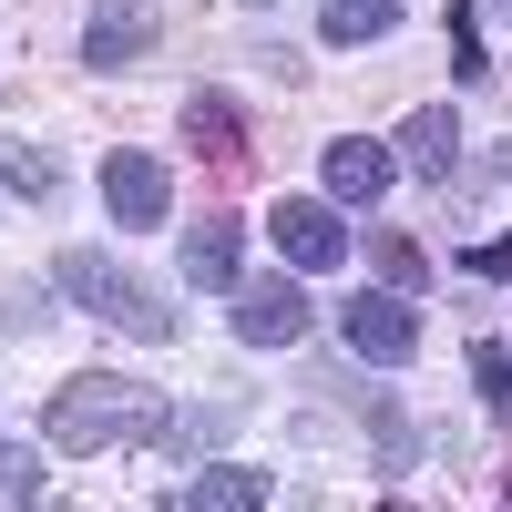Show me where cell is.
Masks as SVG:
<instances>
[{
    "instance_id": "6da1fadb",
    "label": "cell",
    "mask_w": 512,
    "mask_h": 512,
    "mask_svg": "<svg viewBox=\"0 0 512 512\" xmlns=\"http://www.w3.org/2000/svg\"><path fill=\"white\" fill-rule=\"evenodd\" d=\"M52 451H123V441H154L164 431V390H144V379L123 369H82L52 390Z\"/></svg>"
},
{
    "instance_id": "7a4b0ae2",
    "label": "cell",
    "mask_w": 512,
    "mask_h": 512,
    "mask_svg": "<svg viewBox=\"0 0 512 512\" xmlns=\"http://www.w3.org/2000/svg\"><path fill=\"white\" fill-rule=\"evenodd\" d=\"M52 287H62V297H82L93 318H113L123 338H144V349H164V338H175V308H164V287H144L134 267H113L103 246H72L62 267H52Z\"/></svg>"
},
{
    "instance_id": "3957f363",
    "label": "cell",
    "mask_w": 512,
    "mask_h": 512,
    "mask_svg": "<svg viewBox=\"0 0 512 512\" xmlns=\"http://www.w3.org/2000/svg\"><path fill=\"white\" fill-rule=\"evenodd\" d=\"M338 328H349V349L369 369H410L420 359V308H410L400 287H359L349 308H338Z\"/></svg>"
},
{
    "instance_id": "277c9868",
    "label": "cell",
    "mask_w": 512,
    "mask_h": 512,
    "mask_svg": "<svg viewBox=\"0 0 512 512\" xmlns=\"http://www.w3.org/2000/svg\"><path fill=\"white\" fill-rule=\"evenodd\" d=\"M236 338L246 349H297L308 338V287L297 277H236Z\"/></svg>"
},
{
    "instance_id": "5b68a950",
    "label": "cell",
    "mask_w": 512,
    "mask_h": 512,
    "mask_svg": "<svg viewBox=\"0 0 512 512\" xmlns=\"http://www.w3.org/2000/svg\"><path fill=\"white\" fill-rule=\"evenodd\" d=\"M267 236H277L287 267H338V256H349V226H338L328 195H277L267 205Z\"/></svg>"
},
{
    "instance_id": "8992f818",
    "label": "cell",
    "mask_w": 512,
    "mask_h": 512,
    "mask_svg": "<svg viewBox=\"0 0 512 512\" xmlns=\"http://www.w3.org/2000/svg\"><path fill=\"white\" fill-rule=\"evenodd\" d=\"M103 205H113V226H164L175 175H164L144 144H113V154H103Z\"/></svg>"
},
{
    "instance_id": "52a82bcc",
    "label": "cell",
    "mask_w": 512,
    "mask_h": 512,
    "mask_svg": "<svg viewBox=\"0 0 512 512\" xmlns=\"http://www.w3.org/2000/svg\"><path fill=\"white\" fill-rule=\"evenodd\" d=\"M318 185H328V205H379L390 195V154L369 134H338V144H318Z\"/></svg>"
},
{
    "instance_id": "ba28073f",
    "label": "cell",
    "mask_w": 512,
    "mask_h": 512,
    "mask_svg": "<svg viewBox=\"0 0 512 512\" xmlns=\"http://www.w3.org/2000/svg\"><path fill=\"white\" fill-rule=\"evenodd\" d=\"M185 144L216 164V175H246V113H236V93H185Z\"/></svg>"
},
{
    "instance_id": "9c48e42d",
    "label": "cell",
    "mask_w": 512,
    "mask_h": 512,
    "mask_svg": "<svg viewBox=\"0 0 512 512\" xmlns=\"http://www.w3.org/2000/svg\"><path fill=\"white\" fill-rule=\"evenodd\" d=\"M246 267V226L236 216H195L185 226V287H236Z\"/></svg>"
},
{
    "instance_id": "30bf717a",
    "label": "cell",
    "mask_w": 512,
    "mask_h": 512,
    "mask_svg": "<svg viewBox=\"0 0 512 512\" xmlns=\"http://www.w3.org/2000/svg\"><path fill=\"white\" fill-rule=\"evenodd\" d=\"M82 52H93V72H134L154 52V21L134 11V0H113V11H93V31H82Z\"/></svg>"
},
{
    "instance_id": "8fae6325",
    "label": "cell",
    "mask_w": 512,
    "mask_h": 512,
    "mask_svg": "<svg viewBox=\"0 0 512 512\" xmlns=\"http://www.w3.org/2000/svg\"><path fill=\"white\" fill-rule=\"evenodd\" d=\"M451 154H461V113L451 103H420L400 123V164H410V175H451Z\"/></svg>"
},
{
    "instance_id": "7c38bea8",
    "label": "cell",
    "mask_w": 512,
    "mask_h": 512,
    "mask_svg": "<svg viewBox=\"0 0 512 512\" xmlns=\"http://www.w3.org/2000/svg\"><path fill=\"white\" fill-rule=\"evenodd\" d=\"M175 502H185V512H256V502H267V472H246V461H216V472H195Z\"/></svg>"
},
{
    "instance_id": "4fadbf2b",
    "label": "cell",
    "mask_w": 512,
    "mask_h": 512,
    "mask_svg": "<svg viewBox=\"0 0 512 512\" xmlns=\"http://www.w3.org/2000/svg\"><path fill=\"white\" fill-rule=\"evenodd\" d=\"M318 31L349 52V41H390L400 31V0H318Z\"/></svg>"
},
{
    "instance_id": "5bb4252c",
    "label": "cell",
    "mask_w": 512,
    "mask_h": 512,
    "mask_svg": "<svg viewBox=\"0 0 512 512\" xmlns=\"http://www.w3.org/2000/svg\"><path fill=\"white\" fill-rule=\"evenodd\" d=\"M0 185L31 195V205H52V195H62V164L41 154V144H21V134H11V144H0Z\"/></svg>"
},
{
    "instance_id": "9a60e30c",
    "label": "cell",
    "mask_w": 512,
    "mask_h": 512,
    "mask_svg": "<svg viewBox=\"0 0 512 512\" xmlns=\"http://www.w3.org/2000/svg\"><path fill=\"white\" fill-rule=\"evenodd\" d=\"M472 390L492 420H512V359H502V338H472Z\"/></svg>"
},
{
    "instance_id": "2e32d148",
    "label": "cell",
    "mask_w": 512,
    "mask_h": 512,
    "mask_svg": "<svg viewBox=\"0 0 512 512\" xmlns=\"http://www.w3.org/2000/svg\"><path fill=\"white\" fill-rule=\"evenodd\" d=\"M379 277H390V287H420V277H431V246H410V236H379Z\"/></svg>"
},
{
    "instance_id": "e0dca14e",
    "label": "cell",
    "mask_w": 512,
    "mask_h": 512,
    "mask_svg": "<svg viewBox=\"0 0 512 512\" xmlns=\"http://www.w3.org/2000/svg\"><path fill=\"white\" fill-rule=\"evenodd\" d=\"M0 492H11V502H41V451L0 441Z\"/></svg>"
},
{
    "instance_id": "ac0fdd59",
    "label": "cell",
    "mask_w": 512,
    "mask_h": 512,
    "mask_svg": "<svg viewBox=\"0 0 512 512\" xmlns=\"http://www.w3.org/2000/svg\"><path fill=\"white\" fill-rule=\"evenodd\" d=\"M0 318H11V328H41V318H52V308H41V277H11V287H0Z\"/></svg>"
}]
</instances>
